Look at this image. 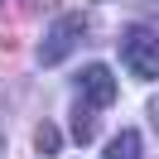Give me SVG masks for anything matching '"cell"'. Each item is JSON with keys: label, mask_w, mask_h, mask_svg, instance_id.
Masks as SVG:
<instances>
[{"label": "cell", "mask_w": 159, "mask_h": 159, "mask_svg": "<svg viewBox=\"0 0 159 159\" xmlns=\"http://www.w3.org/2000/svg\"><path fill=\"white\" fill-rule=\"evenodd\" d=\"M120 58H125V68L135 72L140 82H154L159 77V29L130 24V29L120 34Z\"/></svg>", "instance_id": "cell-1"}, {"label": "cell", "mask_w": 159, "mask_h": 159, "mask_svg": "<svg viewBox=\"0 0 159 159\" xmlns=\"http://www.w3.org/2000/svg\"><path fill=\"white\" fill-rule=\"evenodd\" d=\"M82 34H87V20H82L77 10L63 15V20H53V29L43 34V43H39V63H43V68H58V63L82 43Z\"/></svg>", "instance_id": "cell-2"}, {"label": "cell", "mask_w": 159, "mask_h": 159, "mask_svg": "<svg viewBox=\"0 0 159 159\" xmlns=\"http://www.w3.org/2000/svg\"><path fill=\"white\" fill-rule=\"evenodd\" d=\"M77 87H82V101L87 106H111L116 101V77H111L106 63H87L82 77H77Z\"/></svg>", "instance_id": "cell-3"}, {"label": "cell", "mask_w": 159, "mask_h": 159, "mask_svg": "<svg viewBox=\"0 0 159 159\" xmlns=\"http://www.w3.org/2000/svg\"><path fill=\"white\" fill-rule=\"evenodd\" d=\"M106 159H140V135L120 130L116 140H106Z\"/></svg>", "instance_id": "cell-4"}, {"label": "cell", "mask_w": 159, "mask_h": 159, "mask_svg": "<svg viewBox=\"0 0 159 159\" xmlns=\"http://www.w3.org/2000/svg\"><path fill=\"white\" fill-rule=\"evenodd\" d=\"M72 140L77 145H92L97 140V120H92V111H82V101L72 106Z\"/></svg>", "instance_id": "cell-5"}, {"label": "cell", "mask_w": 159, "mask_h": 159, "mask_svg": "<svg viewBox=\"0 0 159 159\" xmlns=\"http://www.w3.org/2000/svg\"><path fill=\"white\" fill-rule=\"evenodd\" d=\"M34 149H39V154H58V130H53L48 120H43L39 135H34Z\"/></svg>", "instance_id": "cell-6"}, {"label": "cell", "mask_w": 159, "mask_h": 159, "mask_svg": "<svg viewBox=\"0 0 159 159\" xmlns=\"http://www.w3.org/2000/svg\"><path fill=\"white\" fill-rule=\"evenodd\" d=\"M149 120H154V130H159V97L149 101Z\"/></svg>", "instance_id": "cell-7"}, {"label": "cell", "mask_w": 159, "mask_h": 159, "mask_svg": "<svg viewBox=\"0 0 159 159\" xmlns=\"http://www.w3.org/2000/svg\"><path fill=\"white\" fill-rule=\"evenodd\" d=\"M0 145H5V135H0Z\"/></svg>", "instance_id": "cell-8"}]
</instances>
